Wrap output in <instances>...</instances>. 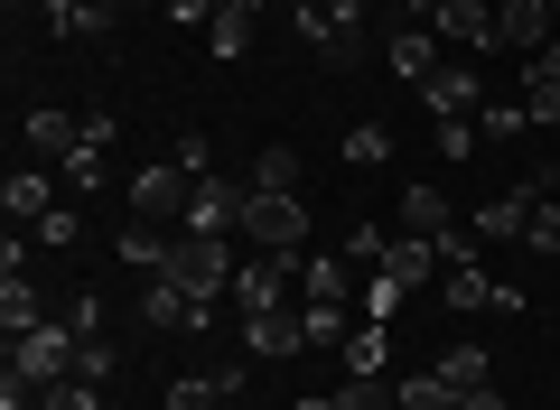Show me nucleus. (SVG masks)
<instances>
[{"label":"nucleus","instance_id":"1","mask_svg":"<svg viewBox=\"0 0 560 410\" xmlns=\"http://www.w3.org/2000/svg\"><path fill=\"white\" fill-rule=\"evenodd\" d=\"M75 354H84V336L66 327V317H47V327H28V336H10V383H28V391H57V383H75Z\"/></svg>","mask_w":560,"mask_h":410},{"label":"nucleus","instance_id":"2","mask_svg":"<svg viewBox=\"0 0 560 410\" xmlns=\"http://www.w3.org/2000/svg\"><path fill=\"white\" fill-rule=\"evenodd\" d=\"M160 271L178 280L187 298H224V290H234V271H243V261H234V234H178V243H168V261H160Z\"/></svg>","mask_w":560,"mask_h":410},{"label":"nucleus","instance_id":"3","mask_svg":"<svg viewBox=\"0 0 560 410\" xmlns=\"http://www.w3.org/2000/svg\"><path fill=\"white\" fill-rule=\"evenodd\" d=\"M243 243H253V253H300L308 243V206L280 196V187H253L243 196Z\"/></svg>","mask_w":560,"mask_h":410},{"label":"nucleus","instance_id":"4","mask_svg":"<svg viewBox=\"0 0 560 410\" xmlns=\"http://www.w3.org/2000/svg\"><path fill=\"white\" fill-rule=\"evenodd\" d=\"M187 206H197V177H187L178 159H160V168H140V177H131V215H150V224H187Z\"/></svg>","mask_w":560,"mask_h":410},{"label":"nucleus","instance_id":"5","mask_svg":"<svg viewBox=\"0 0 560 410\" xmlns=\"http://www.w3.org/2000/svg\"><path fill=\"white\" fill-rule=\"evenodd\" d=\"M140 317H150L160 336H197V327H215V298H187L168 271H150V290H140Z\"/></svg>","mask_w":560,"mask_h":410},{"label":"nucleus","instance_id":"6","mask_svg":"<svg viewBox=\"0 0 560 410\" xmlns=\"http://www.w3.org/2000/svg\"><path fill=\"white\" fill-rule=\"evenodd\" d=\"M290 290H300V261H290V253H253V261L234 271L243 317H261V308H290Z\"/></svg>","mask_w":560,"mask_h":410},{"label":"nucleus","instance_id":"7","mask_svg":"<svg viewBox=\"0 0 560 410\" xmlns=\"http://www.w3.org/2000/svg\"><path fill=\"white\" fill-rule=\"evenodd\" d=\"M420 103H430V113H440V121H477V113H486V84H477V57H448L440 75L420 84Z\"/></svg>","mask_w":560,"mask_h":410},{"label":"nucleus","instance_id":"8","mask_svg":"<svg viewBox=\"0 0 560 410\" xmlns=\"http://www.w3.org/2000/svg\"><path fill=\"white\" fill-rule=\"evenodd\" d=\"M440 47H467V57H495V0H440L430 10Z\"/></svg>","mask_w":560,"mask_h":410},{"label":"nucleus","instance_id":"9","mask_svg":"<svg viewBox=\"0 0 560 410\" xmlns=\"http://www.w3.org/2000/svg\"><path fill=\"white\" fill-rule=\"evenodd\" d=\"M57 187H66V177H47V168H10V177H0V215H10V224L57 215Z\"/></svg>","mask_w":560,"mask_h":410},{"label":"nucleus","instance_id":"10","mask_svg":"<svg viewBox=\"0 0 560 410\" xmlns=\"http://www.w3.org/2000/svg\"><path fill=\"white\" fill-rule=\"evenodd\" d=\"M393 234H420V243L458 234V224H448V187H430V177H420V187H401V206H393Z\"/></svg>","mask_w":560,"mask_h":410},{"label":"nucleus","instance_id":"11","mask_svg":"<svg viewBox=\"0 0 560 410\" xmlns=\"http://www.w3.org/2000/svg\"><path fill=\"white\" fill-rule=\"evenodd\" d=\"M383 57H393V75L401 84H430V75H440V28H430V20H420V28H393V38H383Z\"/></svg>","mask_w":560,"mask_h":410},{"label":"nucleus","instance_id":"12","mask_svg":"<svg viewBox=\"0 0 560 410\" xmlns=\"http://www.w3.org/2000/svg\"><path fill=\"white\" fill-rule=\"evenodd\" d=\"M533 206H541V187H514V196H495V206H477V215H467V234H477V243H523Z\"/></svg>","mask_w":560,"mask_h":410},{"label":"nucleus","instance_id":"13","mask_svg":"<svg viewBox=\"0 0 560 410\" xmlns=\"http://www.w3.org/2000/svg\"><path fill=\"white\" fill-rule=\"evenodd\" d=\"M541 38H551V0H495V47L533 57Z\"/></svg>","mask_w":560,"mask_h":410},{"label":"nucleus","instance_id":"14","mask_svg":"<svg viewBox=\"0 0 560 410\" xmlns=\"http://www.w3.org/2000/svg\"><path fill=\"white\" fill-rule=\"evenodd\" d=\"M243 345L253 354H308V317L300 308H261V317H243Z\"/></svg>","mask_w":560,"mask_h":410},{"label":"nucleus","instance_id":"15","mask_svg":"<svg viewBox=\"0 0 560 410\" xmlns=\"http://www.w3.org/2000/svg\"><path fill=\"white\" fill-rule=\"evenodd\" d=\"M20 140H28V159H66V150L84 140V121H75V113H47V103H38V113L20 121Z\"/></svg>","mask_w":560,"mask_h":410},{"label":"nucleus","instance_id":"16","mask_svg":"<svg viewBox=\"0 0 560 410\" xmlns=\"http://www.w3.org/2000/svg\"><path fill=\"white\" fill-rule=\"evenodd\" d=\"M168 243H178V224H150V215H131V224H121V243H113V253L131 261V271H160V261H168Z\"/></svg>","mask_w":560,"mask_h":410},{"label":"nucleus","instance_id":"17","mask_svg":"<svg viewBox=\"0 0 560 410\" xmlns=\"http://www.w3.org/2000/svg\"><path fill=\"white\" fill-rule=\"evenodd\" d=\"M0 327H10V336L47 327V298H38V271H20V280H0Z\"/></svg>","mask_w":560,"mask_h":410},{"label":"nucleus","instance_id":"18","mask_svg":"<svg viewBox=\"0 0 560 410\" xmlns=\"http://www.w3.org/2000/svg\"><path fill=\"white\" fill-rule=\"evenodd\" d=\"M103 150H113V140H94V121H84V140L57 159V177H66L75 196H94V187H103Z\"/></svg>","mask_w":560,"mask_h":410},{"label":"nucleus","instance_id":"19","mask_svg":"<svg viewBox=\"0 0 560 410\" xmlns=\"http://www.w3.org/2000/svg\"><path fill=\"white\" fill-rule=\"evenodd\" d=\"M346 290H355V261H346V253L300 261V298H346Z\"/></svg>","mask_w":560,"mask_h":410},{"label":"nucleus","instance_id":"20","mask_svg":"<svg viewBox=\"0 0 560 410\" xmlns=\"http://www.w3.org/2000/svg\"><path fill=\"white\" fill-rule=\"evenodd\" d=\"M430 373H440V383L458 391V401H467V391H486V383H495V364H486L477 345H458V354H440V364H430Z\"/></svg>","mask_w":560,"mask_h":410},{"label":"nucleus","instance_id":"21","mask_svg":"<svg viewBox=\"0 0 560 410\" xmlns=\"http://www.w3.org/2000/svg\"><path fill=\"white\" fill-rule=\"evenodd\" d=\"M206 47H215V57H253V10H234V0H224L215 20H206Z\"/></svg>","mask_w":560,"mask_h":410},{"label":"nucleus","instance_id":"22","mask_svg":"<svg viewBox=\"0 0 560 410\" xmlns=\"http://www.w3.org/2000/svg\"><path fill=\"white\" fill-rule=\"evenodd\" d=\"M383 327L393 317H355V336H346V373H383L393 354H383Z\"/></svg>","mask_w":560,"mask_h":410},{"label":"nucleus","instance_id":"23","mask_svg":"<svg viewBox=\"0 0 560 410\" xmlns=\"http://www.w3.org/2000/svg\"><path fill=\"white\" fill-rule=\"evenodd\" d=\"M337 401H346V410H401V383H393V373H346Z\"/></svg>","mask_w":560,"mask_h":410},{"label":"nucleus","instance_id":"24","mask_svg":"<svg viewBox=\"0 0 560 410\" xmlns=\"http://www.w3.org/2000/svg\"><path fill=\"white\" fill-rule=\"evenodd\" d=\"M253 187H280V196H300V150H290V140H271V150L253 159Z\"/></svg>","mask_w":560,"mask_h":410},{"label":"nucleus","instance_id":"25","mask_svg":"<svg viewBox=\"0 0 560 410\" xmlns=\"http://www.w3.org/2000/svg\"><path fill=\"white\" fill-rule=\"evenodd\" d=\"M383 253H393V224H355V234H346V261H355L364 280L383 271Z\"/></svg>","mask_w":560,"mask_h":410},{"label":"nucleus","instance_id":"26","mask_svg":"<svg viewBox=\"0 0 560 410\" xmlns=\"http://www.w3.org/2000/svg\"><path fill=\"white\" fill-rule=\"evenodd\" d=\"M401 410H458V391L440 373H401Z\"/></svg>","mask_w":560,"mask_h":410},{"label":"nucleus","instance_id":"27","mask_svg":"<svg viewBox=\"0 0 560 410\" xmlns=\"http://www.w3.org/2000/svg\"><path fill=\"white\" fill-rule=\"evenodd\" d=\"M38 253H75V206H57V215H38V224H20Z\"/></svg>","mask_w":560,"mask_h":410},{"label":"nucleus","instance_id":"28","mask_svg":"<svg viewBox=\"0 0 560 410\" xmlns=\"http://www.w3.org/2000/svg\"><path fill=\"white\" fill-rule=\"evenodd\" d=\"M523 113H533V131H551V121H560V84L533 75V66H523Z\"/></svg>","mask_w":560,"mask_h":410},{"label":"nucleus","instance_id":"29","mask_svg":"<svg viewBox=\"0 0 560 410\" xmlns=\"http://www.w3.org/2000/svg\"><path fill=\"white\" fill-rule=\"evenodd\" d=\"M168 159H178L187 177H215V140H206V131H178V140H168Z\"/></svg>","mask_w":560,"mask_h":410},{"label":"nucleus","instance_id":"30","mask_svg":"<svg viewBox=\"0 0 560 410\" xmlns=\"http://www.w3.org/2000/svg\"><path fill=\"white\" fill-rule=\"evenodd\" d=\"M383 150H393V131H383V121H364V131H346V159H355V168H383Z\"/></svg>","mask_w":560,"mask_h":410},{"label":"nucleus","instance_id":"31","mask_svg":"<svg viewBox=\"0 0 560 410\" xmlns=\"http://www.w3.org/2000/svg\"><path fill=\"white\" fill-rule=\"evenodd\" d=\"M113 364H121V354L103 345V336H84V354H75V383H94V391H103V383H113Z\"/></svg>","mask_w":560,"mask_h":410},{"label":"nucleus","instance_id":"32","mask_svg":"<svg viewBox=\"0 0 560 410\" xmlns=\"http://www.w3.org/2000/svg\"><path fill=\"white\" fill-rule=\"evenodd\" d=\"M523 243H533V253H560V206H551V196L533 206V224H523Z\"/></svg>","mask_w":560,"mask_h":410},{"label":"nucleus","instance_id":"33","mask_svg":"<svg viewBox=\"0 0 560 410\" xmlns=\"http://www.w3.org/2000/svg\"><path fill=\"white\" fill-rule=\"evenodd\" d=\"M66 327H75V336H103V290H75V308H66Z\"/></svg>","mask_w":560,"mask_h":410},{"label":"nucleus","instance_id":"34","mask_svg":"<svg viewBox=\"0 0 560 410\" xmlns=\"http://www.w3.org/2000/svg\"><path fill=\"white\" fill-rule=\"evenodd\" d=\"M38 410H103V401H94V383H57V391H38Z\"/></svg>","mask_w":560,"mask_h":410},{"label":"nucleus","instance_id":"35","mask_svg":"<svg viewBox=\"0 0 560 410\" xmlns=\"http://www.w3.org/2000/svg\"><path fill=\"white\" fill-rule=\"evenodd\" d=\"M477 140H486L477 121H440V159H467V150H477Z\"/></svg>","mask_w":560,"mask_h":410},{"label":"nucleus","instance_id":"36","mask_svg":"<svg viewBox=\"0 0 560 410\" xmlns=\"http://www.w3.org/2000/svg\"><path fill=\"white\" fill-rule=\"evenodd\" d=\"M523 66H533V75H551V84H560V28H551V38H541V47H533V57H523Z\"/></svg>","mask_w":560,"mask_h":410},{"label":"nucleus","instance_id":"37","mask_svg":"<svg viewBox=\"0 0 560 410\" xmlns=\"http://www.w3.org/2000/svg\"><path fill=\"white\" fill-rule=\"evenodd\" d=\"M458 410H514V401H504V391H495V383H486V391H467V401H458Z\"/></svg>","mask_w":560,"mask_h":410},{"label":"nucleus","instance_id":"38","mask_svg":"<svg viewBox=\"0 0 560 410\" xmlns=\"http://www.w3.org/2000/svg\"><path fill=\"white\" fill-rule=\"evenodd\" d=\"M215 10H224V0H215Z\"/></svg>","mask_w":560,"mask_h":410}]
</instances>
